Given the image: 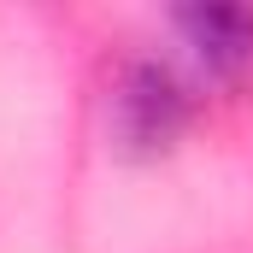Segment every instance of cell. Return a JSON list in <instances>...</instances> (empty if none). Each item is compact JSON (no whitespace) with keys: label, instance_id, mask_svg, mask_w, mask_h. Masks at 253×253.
Listing matches in <instances>:
<instances>
[{"label":"cell","instance_id":"7a4b0ae2","mask_svg":"<svg viewBox=\"0 0 253 253\" xmlns=\"http://www.w3.org/2000/svg\"><path fill=\"white\" fill-rule=\"evenodd\" d=\"M171 30L183 36L194 71L206 83H224V88L253 83V6H236V0L177 6L171 12Z\"/></svg>","mask_w":253,"mask_h":253},{"label":"cell","instance_id":"6da1fadb","mask_svg":"<svg viewBox=\"0 0 253 253\" xmlns=\"http://www.w3.org/2000/svg\"><path fill=\"white\" fill-rule=\"evenodd\" d=\"M189 118H194V88L183 83V71H171L165 59H129L112 77L106 129H112V147L124 159L171 153L183 141Z\"/></svg>","mask_w":253,"mask_h":253}]
</instances>
